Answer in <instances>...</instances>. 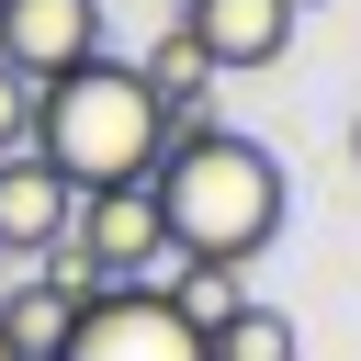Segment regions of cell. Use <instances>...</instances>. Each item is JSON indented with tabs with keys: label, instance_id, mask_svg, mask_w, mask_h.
<instances>
[{
	"label": "cell",
	"instance_id": "cell-4",
	"mask_svg": "<svg viewBox=\"0 0 361 361\" xmlns=\"http://www.w3.org/2000/svg\"><path fill=\"white\" fill-rule=\"evenodd\" d=\"M102 56V0H0V68L56 90L68 68Z\"/></svg>",
	"mask_w": 361,
	"mask_h": 361
},
{
	"label": "cell",
	"instance_id": "cell-7",
	"mask_svg": "<svg viewBox=\"0 0 361 361\" xmlns=\"http://www.w3.org/2000/svg\"><path fill=\"white\" fill-rule=\"evenodd\" d=\"M68 180L23 147V158H0V259H56V237H68Z\"/></svg>",
	"mask_w": 361,
	"mask_h": 361
},
{
	"label": "cell",
	"instance_id": "cell-9",
	"mask_svg": "<svg viewBox=\"0 0 361 361\" xmlns=\"http://www.w3.org/2000/svg\"><path fill=\"white\" fill-rule=\"evenodd\" d=\"M203 361H305V338H293L282 305H237V316L203 338Z\"/></svg>",
	"mask_w": 361,
	"mask_h": 361
},
{
	"label": "cell",
	"instance_id": "cell-1",
	"mask_svg": "<svg viewBox=\"0 0 361 361\" xmlns=\"http://www.w3.org/2000/svg\"><path fill=\"white\" fill-rule=\"evenodd\" d=\"M147 203H158V248L180 271H248L271 237H282V158L259 135H169L158 169H147Z\"/></svg>",
	"mask_w": 361,
	"mask_h": 361
},
{
	"label": "cell",
	"instance_id": "cell-13",
	"mask_svg": "<svg viewBox=\"0 0 361 361\" xmlns=\"http://www.w3.org/2000/svg\"><path fill=\"white\" fill-rule=\"evenodd\" d=\"M0 271H11V259H0Z\"/></svg>",
	"mask_w": 361,
	"mask_h": 361
},
{
	"label": "cell",
	"instance_id": "cell-11",
	"mask_svg": "<svg viewBox=\"0 0 361 361\" xmlns=\"http://www.w3.org/2000/svg\"><path fill=\"white\" fill-rule=\"evenodd\" d=\"M350 169H361V113H350Z\"/></svg>",
	"mask_w": 361,
	"mask_h": 361
},
{
	"label": "cell",
	"instance_id": "cell-12",
	"mask_svg": "<svg viewBox=\"0 0 361 361\" xmlns=\"http://www.w3.org/2000/svg\"><path fill=\"white\" fill-rule=\"evenodd\" d=\"M0 361H11V338H0Z\"/></svg>",
	"mask_w": 361,
	"mask_h": 361
},
{
	"label": "cell",
	"instance_id": "cell-5",
	"mask_svg": "<svg viewBox=\"0 0 361 361\" xmlns=\"http://www.w3.org/2000/svg\"><path fill=\"white\" fill-rule=\"evenodd\" d=\"M169 23H180V34L203 45V68L226 79V68H282L305 11H293V0H180Z\"/></svg>",
	"mask_w": 361,
	"mask_h": 361
},
{
	"label": "cell",
	"instance_id": "cell-10",
	"mask_svg": "<svg viewBox=\"0 0 361 361\" xmlns=\"http://www.w3.org/2000/svg\"><path fill=\"white\" fill-rule=\"evenodd\" d=\"M23 147H34V79L0 68V158H23Z\"/></svg>",
	"mask_w": 361,
	"mask_h": 361
},
{
	"label": "cell",
	"instance_id": "cell-2",
	"mask_svg": "<svg viewBox=\"0 0 361 361\" xmlns=\"http://www.w3.org/2000/svg\"><path fill=\"white\" fill-rule=\"evenodd\" d=\"M158 147H169V124H158L135 56H113V45L90 68H68L56 90H34V158L68 192H135L158 169Z\"/></svg>",
	"mask_w": 361,
	"mask_h": 361
},
{
	"label": "cell",
	"instance_id": "cell-6",
	"mask_svg": "<svg viewBox=\"0 0 361 361\" xmlns=\"http://www.w3.org/2000/svg\"><path fill=\"white\" fill-rule=\"evenodd\" d=\"M79 282L56 271V259H11L0 271V338H11V361H56L68 350V327H79Z\"/></svg>",
	"mask_w": 361,
	"mask_h": 361
},
{
	"label": "cell",
	"instance_id": "cell-3",
	"mask_svg": "<svg viewBox=\"0 0 361 361\" xmlns=\"http://www.w3.org/2000/svg\"><path fill=\"white\" fill-rule=\"evenodd\" d=\"M56 361H203V338L158 305V282H135V293H90Z\"/></svg>",
	"mask_w": 361,
	"mask_h": 361
},
{
	"label": "cell",
	"instance_id": "cell-8",
	"mask_svg": "<svg viewBox=\"0 0 361 361\" xmlns=\"http://www.w3.org/2000/svg\"><path fill=\"white\" fill-rule=\"evenodd\" d=\"M158 305H169L192 338H214V327L248 305V282H237V271H158Z\"/></svg>",
	"mask_w": 361,
	"mask_h": 361
}]
</instances>
